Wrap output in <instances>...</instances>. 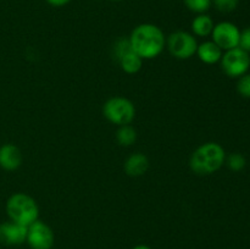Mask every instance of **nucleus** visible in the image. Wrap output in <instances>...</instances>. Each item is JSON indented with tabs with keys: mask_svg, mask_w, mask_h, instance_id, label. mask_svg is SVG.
<instances>
[{
	"mask_svg": "<svg viewBox=\"0 0 250 249\" xmlns=\"http://www.w3.org/2000/svg\"><path fill=\"white\" fill-rule=\"evenodd\" d=\"M71 0H46V2L48 4H50L51 6H55V7H60V6H63V5L68 4Z\"/></svg>",
	"mask_w": 250,
	"mask_h": 249,
	"instance_id": "21",
	"label": "nucleus"
},
{
	"mask_svg": "<svg viewBox=\"0 0 250 249\" xmlns=\"http://www.w3.org/2000/svg\"><path fill=\"white\" fill-rule=\"evenodd\" d=\"M116 141L122 146H131L137 141V131L131 124L120 126L116 132Z\"/></svg>",
	"mask_w": 250,
	"mask_h": 249,
	"instance_id": "15",
	"label": "nucleus"
},
{
	"mask_svg": "<svg viewBox=\"0 0 250 249\" xmlns=\"http://www.w3.org/2000/svg\"><path fill=\"white\" fill-rule=\"evenodd\" d=\"M6 212L10 221L28 227L38 220L39 208L31 195L26 193H15L7 199Z\"/></svg>",
	"mask_w": 250,
	"mask_h": 249,
	"instance_id": "3",
	"label": "nucleus"
},
{
	"mask_svg": "<svg viewBox=\"0 0 250 249\" xmlns=\"http://www.w3.org/2000/svg\"><path fill=\"white\" fill-rule=\"evenodd\" d=\"M128 42L132 50L143 60L155 59L166 46V37L163 29L153 23H142L134 27Z\"/></svg>",
	"mask_w": 250,
	"mask_h": 249,
	"instance_id": "1",
	"label": "nucleus"
},
{
	"mask_svg": "<svg viewBox=\"0 0 250 249\" xmlns=\"http://www.w3.org/2000/svg\"><path fill=\"white\" fill-rule=\"evenodd\" d=\"M115 56L119 60L122 71L128 75L139 72L143 66V59L132 50L128 39H120L115 45Z\"/></svg>",
	"mask_w": 250,
	"mask_h": 249,
	"instance_id": "9",
	"label": "nucleus"
},
{
	"mask_svg": "<svg viewBox=\"0 0 250 249\" xmlns=\"http://www.w3.org/2000/svg\"><path fill=\"white\" fill-rule=\"evenodd\" d=\"M238 46L247 53L250 51V27H247L243 31H241V36H239V44Z\"/></svg>",
	"mask_w": 250,
	"mask_h": 249,
	"instance_id": "20",
	"label": "nucleus"
},
{
	"mask_svg": "<svg viewBox=\"0 0 250 249\" xmlns=\"http://www.w3.org/2000/svg\"><path fill=\"white\" fill-rule=\"evenodd\" d=\"M221 68L229 77H241L250 67V55L239 46L225 51L220 60Z\"/></svg>",
	"mask_w": 250,
	"mask_h": 249,
	"instance_id": "6",
	"label": "nucleus"
},
{
	"mask_svg": "<svg viewBox=\"0 0 250 249\" xmlns=\"http://www.w3.org/2000/svg\"><path fill=\"white\" fill-rule=\"evenodd\" d=\"M103 115L111 124L117 126L131 124L136 117V106L125 97H112L103 105Z\"/></svg>",
	"mask_w": 250,
	"mask_h": 249,
	"instance_id": "4",
	"label": "nucleus"
},
{
	"mask_svg": "<svg viewBox=\"0 0 250 249\" xmlns=\"http://www.w3.org/2000/svg\"><path fill=\"white\" fill-rule=\"evenodd\" d=\"M111 1H122V0H111Z\"/></svg>",
	"mask_w": 250,
	"mask_h": 249,
	"instance_id": "23",
	"label": "nucleus"
},
{
	"mask_svg": "<svg viewBox=\"0 0 250 249\" xmlns=\"http://www.w3.org/2000/svg\"><path fill=\"white\" fill-rule=\"evenodd\" d=\"M22 164L21 150L15 144L6 143L0 146V167L6 171H14Z\"/></svg>",
	"mask_w": 250,
	"mask_h": 249,
	"instance_id": "11",
	"label": "nucleus"
},
{
	"mask_svg": "<svg viewBox=\"0 0 250 249\" xmlns=\"http://www.w3.org/2000/svg\"><path fill=\"white\" fill-rule=\"evenodd\" d=\"M212 4L220 12L229 14V12L234 11L237 9L239 0H212Z\"/></svg>",
	"mask_w": 250,
	"mask_h": 249,
	"instance_id": "18",
	"label": "nucleus"
},
{
	"mask_svg": "<svg viewBox=\"0 0 250 249\" xmlns=\"http://www.w3.org/2000/svg\"><path fill=\"white\" fill-rule=\"evenodd\" d=\"M185 5L195 14H205L210 9L212 4V0H183Z\"/></svg>",
	"mask_w": 250,
	"mask_h": 249,
	"instance_id": "16",
	"label": "nucleus"
},
{
	"mask_svg": "<svg viewBox=\"0 0 250 249\" xmlns=\"http://www.w3.org/2000/svg\"><path fill=\"white\" fill-rule=\"evenodd\" d=\"M26 242L32 249H51L55 236L50 226L38 219L27 227Z\"/></svg>",
	"mask_w": 250,
	"mask_h": 249,
	"instance_id": "7",
	"label": "nucleus"
},
{
	"mask_svg": "<svg viewBox=\"0 0 250 249\" xmlns=\"http://www.w3.org/2000/svg\"><path fill=\"white\" fill-rule=\"evenodd\" d=\"M125 172L131 177L143 176L149 168V159L143 153H134L126 159L124 164Z\"/></svg>",
	"mask_w": 250,
	"mask_h": 249,
	"instance_id": "12",
	"label": "nucleus"
},
{
	"mask_svg": "<svg viewBox=\"0 0 250 249\" xmlns=\"http://www.w3.org/2000/svg\"><path fill=\"white\" fill-rule=\"evenodd\" d=\"M27 239V227L14 221L0 224V243L5 246H19Z\"/></svg>",
	"mask_w": 250,
	"mask_h": 249,
	"instance_id": "10",
	"label": "nucleus"
},
{
	"mask_svg": "<svg viewBox=\"0 0 250 249\" xmlns=\"http://www.w3.org/2000/svg\"><path fill=\"white\" fill-rule=\"evenodd\" d=\"M132 249H151L149 246H146V244H138V246L133 247Z\"/></svg>",
	"mask_w": 250,
	"mask_h": 249,
	"instance_id": "22",
	"label": "nucleus"
},
{
	"mask_svg": "<svg viewBox=\"0 0 250 249\" xmlns=\"http://www.w3.org/2000/svg\"><path fill=\"white\" fill-rule=\"evenodd\" d=\"M225 163H227V166L231 168L232 171H241L246 167L247 160L242 154L239 153H233L229 154V156H226V160Z\"/></svg>",
	"mask_w": 250,
	"mask_h": 249,
	"instance_id": "17",
	"label": "nucleus"
},
{
	"mask_svg": "<svg viewBox=\"0 0 250 249\" xmlns=\"http://www.w3.org/2000/svg\"><path fill=\"white\" fill-rule=\"evenodd\" d=\"M195 54H197L200 61L208 63V65H212V63H216L221 60L224 53L220 49V46H217L214 42L207 41L198 44L197 53Z\"/></svg>",
	"mask_w": 250,
	"mask_h": 249,
	"instance_id": "13",
	"label": "nucleus"
},
{
	"mask_svg": "<svg viewBox=\"0 0 250 249\" xmlns=\"http://www.w3.org/2000/svg\"><path fill=\"white\" fill-rule=\"evenodd\" d=\"M237 90L243 98H250V75H248V73L238 78Z\"/></svg>",
	"mask_w": 250,
	"mask_h": 249,
	"instance_id": "19",
	"label": "nucleus"
},
{
	"mask_svg": "<svg viewBox=\"0 0 250 249\" xmlns=\"http://www.w3.org/2000/svg\"><path fill=\"white\" fill-rule=\"evenodd\" d=\"M211 36L212 42L217 46H220L222 51H227L238 46L241 31L232 22L222 21L220 23L215 24Z\"/></svg>",
	"mask_w": 250,
	"mask_h": 249,
	"instance_id": "8",
	"label": "nucleus"
},
{
	"mask_svg": "<svg viewBox=\"0 0 250 249\" xmlns=\"http://www.w3.org/2000/svg\"><path fill=\"white\" fill-rule=\"evenodd\" d=\"M166 46L173 58L187 60L197 53L198 42L189 32L176 31L167 37Z\"/></svg>",
	"mask_w": 250,
	"mask_h": 249,
	"instance_id": "5",
	"label": "nucleus"
},
{
	"mask_svg": "<svg viewBox=\"0 0 250 249\" xmlns=\"http://www.w3.org/2000/svg\"><path fill=\"white\" fill-rule=\"evenodd\" d=\"M226 160L225 149L216 142H208L198 146L189 158V167L199 176L216 172Z\"/></svg>",
	"mask_w": 250,
	"mask_h": 249,
	"instance_id": "2",
	"label": "nucleus"
},
{
	"mask_svg": "<svg viewBox=\"0 0 250 249\" xmlns=\"http://www.w3.org/2000/svg\"><path fill=\"white\" fill-rule=\"evenodd\" d=\"M214 21L211 17L207 14H198L192 21V32L194 36L198 37H208L211 36L212 29H214Z\"/></svg>",
	"mask_w": 250,
	"mask_h": 249,
	"instance_id": "14",
	"label": "nucleus"
}]
</instances>
